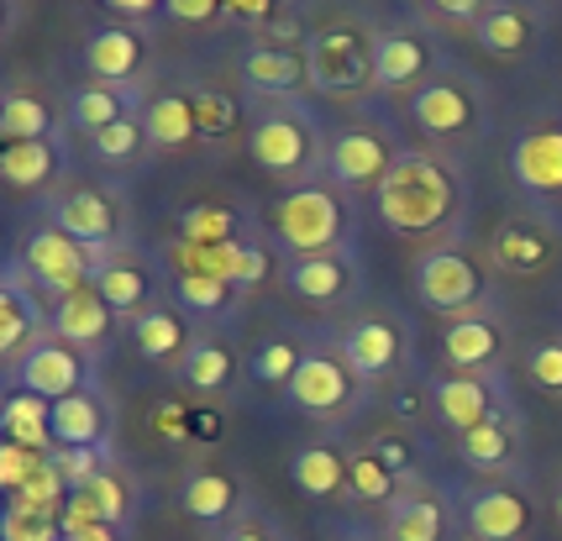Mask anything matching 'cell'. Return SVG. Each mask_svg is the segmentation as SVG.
<instances>
[{"mask_svg": "<svg viewBox=\"0 0 562 541\" xmlns=\"http://www.w3.org/2000/svg\"><path fill=\"white\" fill-rule=\"evenodd\" d=\"M48 126L53 111L37 95H26V90L5 95V105H0V137L5 143H37V137H48Z\"/></svg>", "mask_w": 562, "mask_h": 541, "instance_id": "obj_34", "label": "cell"}, {"mask_svg": "<svg viewBox=\"0 0 562 541\" xmlns=\"http://www.w3.org/2000/svg\"><path fill=\"white\" fill-rule=\"evenodd\" d=\"M58 520H64V537H74V531H90V526H100L105 516L95 510V499H90V494L74 489V494H69V505H64V516H58Z\"/></svg>", "mask_w": 562, "mask_h": 541, "instance_id": "obj_53", "label": "cell"}, {"mask_svg": "<svg viewBox=\"0 0 562 541\" xmlns=\"http://www.w3.org/2000/svg\"><path fill=\"white\" fill-rule=\"evenodd\" d=\"M53 226L69 232L74 243H85L100 258V269L111 263V247H116V205L100 195V190H69V195L53 205Z\"/></svg>", "mask_w": 562, "mask_h": 541, "instance_id": "obj_10", "label": "cell"}, {"mask_svg": "<svg viewBox=\"0 0 562 541\" xmlns=\"http://www.w3.org/2000/svg\"><path fill=\"white\" fill-rule=\"evenodd\" d=\"M373 43L363 26H326L311 37L305 48V64H311V90L321 95H358L363 84H373Z\"/></svg>", "mask_w": 562, "mask_h": 541, "instance_id": "obj_3", "label": "cell"}, {"mask_svg": "<svg viewBox=\"0 0 562 541\" xmlns=\"http://www.w3.org/2000/svg\"><path fill=\"white\" fill-rule=\"evenodd\" d=\"M326 169H331V179H337L342 190H379L394 169V153L373 126H352V132H342V137L331 143Z\"/></svg>", "mask_w": 562, "mask_h": 541, "instance_id": "obj_8", "label": "cell"}, {"mask_svg": "<svg viewBox=\"0 0 562 541\" xmlns=\"http://www.w3.org/2000/svg\"><path fill=\"white\" fill-rule=\"evenodd\" d=\"M526 369H531V384H537V390L562 394V342H541Z\"/></svg>", "mask_w": 562, "mask_h": 541, "instance_id": "obj_49", "label": "cell"}, {"mask_svg": "<svg viewBox=\"0 0 562 541\" xmlns=\"http://www.w3.org/2000/svg\"><path fill=\"white\" fill-rule=\"evenodd\" d=\"M420 5H426V0H420Z\"/></svg>", "mask_w": 562, "mask_h": 541, "instance_id": "obj_64", "label": "cell"}, {"mask_svg": "<svg viewBox=\"0 0 562 541\" xmlns=\"http://www.w3.org/2000/svg\"><path fill=\"white\" fill-rule=\"evenodd\" d=\"M232 373H237V358H232V347H221V342H200L195 352L184 358V384L200 394L226 390Z\"/></svg>", "mask_w": 562, "mask_h": 541, "instance_id": "obj_36", "label": "cell"}, {"mask_svg": "<svg viewBox=\"0 0 562 541\" xmlns=\"http://www.w3.org/2000/svg\"><path fill=\"white\" fill-rule=\"evenodd\" d=\"M247 148H252V164L263 173L300 179V173L311 169V158H316V126L305 122V116H269V122L252 126Z\"/></svg>", "mask_w": 562, "mask_h": 541, "instance_id": "obj_6", "label": "cell"}, {"mask_svg": "<svg viewBox=\"0 0 562 541\" xmlns=\"http://www.w3.org/2000/svg\"><path fill=\"white\" fill-rule=\"evenodd\" d=\"M490 258H494V269L499 273H520V279H531V273L552 269L558 243H552V237H547V226H537V222H505L490 237Z\"/></svg>", "mask_w": 562, "mask_h": 541, "instance_id": "obj_15", "label": "cell"}, {"mask_svg": "<svg viewBox=\"0 0 562 541\" xmlns=\"http://www.w3.org/2000/svg\"><path fill=\"white\" fill-rule=\"evenodd\" d=\"M53 173H58V148H53V137L5 143V148H0V179H5L11 190H43Z\"/></svg>", "mask_w": 562, "mask_h": 541, "instance_id": "obj_29", "label": "cell"}, {"mask_svg": "<svg viewBox=\"0 0 562 541\" xmlns=\"http://www.w3.org/2000/svg\"><path fill=\"white\" fill-rule=\"evenodd\" d=\"M153 426H158V437H169V442H190V437H195V416H190L184 405H158Z\"/></svg>", "mask_w": 562, "mask_h": 541, "instance_id": "obj_54", "label": "cell"}, {"mask_svg": "<svg viewBox=\"0 0 562 541\" xmlns=\"http://www.w3.org/2000/svg\"><path fill=\"white\" fill-rule=\"evenodd\" d=\"M100 437H105V410L90 390L53 399V442L58 447H100Z\"/></svg>", "mask_w": 562, "mask_h": 541, "instance_id": "obj_25", "label": "cell"}, {"mask_svg": "<svg viewBox=\"0 0 562 541\" xmlns=\"http://www.w3.org/2000/svg\"><path fill=\"white\" fill-rule=\"evenodd\" d=\"M290 478H294V489H305L311 499H326V494H337L342 484H352V463H347L337 447H305V452H294Z\"/></svg>", "mask_w": 562, "mask_h": 541, "instance_id": "obj_30", "label": "cell"}, {"mask_svg": "<svg viewBox=\"0 0 562 541\" xmlns=\"http://www.w3.org/2000/svg\"><path fill=\"white\" fill-rule=\"evenodd\" d=\"M22 273L32 279V290H37V295H48L53 305H58L64 295L85 290V284H95L100 258L85 243H74L69 232L43 226V232H32L26 247H22Z\"/></svg>", "mask_w": 562, "mask_h": 541, "instance_id": "obj_4", "label": "cell"}, {"mask_svg": "<svg viewBox=\"0 0 562 541\" xmlns=\"http://www.w3.org/2000/svg\"><path fill=\"white\" fill-rule=\"evenodd\" d=\"M300 363H305V358H300V347L294 342H269L258 358H252V373H258L263 384H290Z\"/></svg>", "mask_w": 562, "mask_h": 541, "instance_id": "obj_46", "label": "cell"}, {"mask_svg": "<svg viewBox=\"0 0 562 541\" xmlns=\"http://www.w3.org/2000/svg\"><path fill=\"white\" fill-rule=\"evenodd\" d=\"M526 520H531L526 516V499L510 489H490L468 505V526H473L479 541H515L526 531Z\"/></svg>", "mask_w": 562, "mask_h": 541, "instance_id": "obj_23", "label": "cell"}, {"mask_svg": "<svg viewBox=\"0 0 562 541\" xmlns=\"http://www.w3.org/2000/svg\"><path fill=\"white\" fill-rule=\"evenodd\" d=\"M195 100V126H200V137L205 143H226L237 126H243V105L226 95V90H200Z\"/></svg>", "mask_w": 562, "mask_h": 541, "instance_id": "obj_37", "label": "cell"}, {"mask_svg": "<svg viewBox=\"0 0 562 541\" xmlns=\"http://www.w3.org/2000/svg\"><path fill=\"white\" fill-rule=\"evenodd\" d=\"M426 64H431L426 43L411 37V32H384L373 43V84L379 90H411V84H420Z\"/></svg>", "mask_w": 562, "mask_h": 541, "instance_id": "obj_19", "label": "cell"}, {"mask_svg": "<svg viewBox=\"0 0 562 541\" xmlns=\"http://www.w3.org/2000/svg\"><path fill=\"white\" fill-rule=\"evenodd\" d=\"M426 5H431V11H441V16H452V22H473V26L494 11L490 0H426Z\"/></svg>", "mask_w": 562, "mask_h": 541, "instance_id": "obj_56", "label": "cell"}, {"mask_svg": "<svg viewBox=\"0 0 562 541\" xmlns=\"http://www.w3.org/2000/svg\"><path fill=\"white\" fill-rule=\"evenodd\" d=\"M53 467L64 473V484H69V489H85L90 478H100V473H105V463H100V447H58V452H53Z\"/></svg>", "mask_w": 562, "mask_h": 541, "instance_id": "obj_45", "label": "cell"}, {"mask_svg": "<svg viewBox=\"0 0 562 541\" xmlns=\"http://www.w3.org/2000/svg\"><path fill=\"white\" fill-rule=\"evenodd\" d=\"M111 5H116L122 16H147V11H158L164 0H111Z\"/></svg>", "mask_w": 562, "mask_h": 541, "instance_id": "obj_59", "label": "cell"}, {"mask_svg": "<svg viewBox=\"0 0 562 541\" xmlns=\"http://www.w3.org/2000/svg\"><path fill=\"white\" fill-rule=\"evenodd\" d=\"M273 237L290 247L294 258H321V252H337L347 232V205L337 200L331 184H294L290 195L273 200L269 211Z\"/></svg>", "mask_w": 562, "mask_h": 541, "instance_id": "obj_2", "label": "cell"}, {"mask_svg": "<svg viewBox=\"0 0 562 541\" xmlns=\"http://www.w3.org/2000/svg\"><path fill=\"white\" fill-rule=\"evenodd\" d=\"M373 458L390 467V473H405V467H411V442H405V437H379Z\"/></svg>", "mask_w": 562, "mask_h": 541, "instance_id": "obj_57", "label": "cell"}, {"mask_svg": "<svg viewBox=\"0 0 562 541\" xmlns=\"http://www.w3.org/2000/svg\"><path fill=\"white\" fill-rule=\"evenodd\" d=\"M143 126H147V143L153 148H190L200 137L195 126V100L190 95H158L153 105L143 111Z\"/></svg>", "mask_w": 562, "mask_h": 541, "instance_id": "obj_27", "label": "cell"}, {"mask_svg": "<svg viewBox=\"0 0 562 541\" xmlns=\"http://www.w3.org/2000/svg\"><path fill=\"white\" fill-rule=\"evenodd\" d=\"M179 273H211V279H226L232 290L237 284H263L269 279V258H263V247L243 243V237H232V243H216V247H195V243H173L169 252Z\"/></svg>", "mask_w": 562, "mask_h": 541, "instance_id": "obj_7", "label": "cell"}, {"mask_svg": "<svg viewBox=\"0 0 562 541\" xmlns=\"http://www.w3.org/2000/svg\"><path fill=\"white\" fill-rule=\"evenodd\" d=\"M143 32L132 26H105L85 43V69L100 79V84H132L137 69H143Z\"/></svg>", "mask_w": 562, "mask_h": 541, "instance_id": "obj_17", "label": "cell"}, {"mask_svg": "<svg viewBox=\"0 0 562 541\" xmlns=\"http://www.w3.org/2000/svg\"><path fill=\"white\" fill-rule=\"evenodd\" d=\"M437 410L447 426H458V437L473 431V426H484L494 420V394L484 379H473V373H452V379H441L437 384Z\"/></svg>", "mask_w": 562, "mask_h": 541, "instance_id": "obj_20", "label": "cell"}, {"mask_svg": "<svg viewBox=\"0 0 562 541\" xmlns=\"http://www.w3.org/2000/svg\"><path fill=\"white\" fill-rule=\"evenodd\" d=\"M53 337L69 347H105V337L116 331V311L105 305V295H100L95 284H85V290H74V295H64L58 305H53Z\"/></svg>", "mask_w": 562, "mask_h": 541, "instance_id": "obj_14", "label": "cell"}, {"mask_svg": "<svg viewBox=\"0 0 562 541\" xmlns=\"http://www.w3.org/2000/svg\"><path fill=\"white\" fill-rule=\"evenodd\" d=\"M416 295L426 311L463 320L484 305V269L468 258L463 247H437L416 263Z\"/></svg>", "mask_w": 562, "mask_h": 541, "instance_id": "obj_5", "label": "cell"}, {"mask_svg": "<svg viewBox=\"0 0 562 541\" xmlns=\"http://www.w3.org/2000/svg\"><path fill=\"white\" fill-rule=\"evenodd\" d=\"M132 105V90H122V84H100V79H90V84H79L69 100V116L79 132H90V137H100L105 126H116L122 116H132L126 111Z\"/></svg>", "mask_w": 562, "mask_h": 541, "instance_id": "obj_28", "label": "cell"}, {"mask_svg": "<svg viewBox=\"0 0 562 541\" xmlns=\"http://www.w3.org/2000/svg\"><path fill=\"white\" fill-rule=\"evenodd\" d=\"M463 458L473 467H499L510 458V431H505V420H484V426H473L463 431Z\"/></svg>", "mask_w": 562, "mask_h": 541, "instance_id": "obj_42", "label": "cell"}, {"mask_svg": "<svg viewBox=\"0 0 562 541\" xmlns=\"http://www.w3.org/2000/svg\"><path fill=\"white\" fill-rule=\"evenodd\" d=\"M510 173L531 195H562V126H531L510 148Z\"/></svg>", "mask_w": 562, "mask_h": 541, "instance_id": "obj_12", "label": "cell"}, {"mask_svg": "<svg viewBox=\"0 0 562 541\" xmlns=\"http://www.w3.org/2000/svg\"><path fill=\"white\" fill-rule=\"evenodd\" d=\"M290 399L300 410H311V416H326V410H342L347 394H352V363L347 358H331V352H311L294 379L284 384Z\"/></svg>", "mask_w": 562, "mask_h": 541, "instance_id": "obj_13", "label": "cell"}, {"mask_svg": "<svg viewBox=\"0 0 562 541\" xmlns=\"http://www.w3.org/2000/svg\"><path fill=\"white\" fill-rule=\"evenodd\" d=\"M473 37H479V48L490 53V58H526V53L537 48V16L526 11V5H494L484 22L473 26Z\"/></svg>", "mask_w": 562, "mask_h": 541, "instance_id": "obj_18", "label": "cell"}, {"mask_svg": "<svg viewBox=\"0 0 562 541\" xmlns=\"http://www.w3.org/2000/svg\"><path fill=\"white\" fill-rule=\"evenodd\" d=\"M237 237V216L226 205H184L179 211V243H195V247H216Z\"/></svg>", "mask_w": 562, "mask_h": 541, "instance_id": "obj_35", "label": "cell"}, {"mask_svg": "<svg viewBox=\"0 0 562 541\" xmlns=\"http://www.w3.org/2000/svg\"><path fill=\"white\" fill-rule=\"evenodd\" d=\"M64 541H116V526L111 520H100V526H90V531H74V537Z\"/></svg>", "mask_w": 562, "mask_h": 541, "instance_id": "obj_58", "label": "cell"}, {"mask_svg": "<svg viewBox=\"0 0 562 541\" xmlns=\"http://www.w3.org/2000/svg\"><path fill=\"white\" fill-rule=\"evenodd\" d=\"M390 541H441V505L437 499H411L405 510H394Z\"/></svg>", "mask_w": 562, "mask_h": 541, "instance_id": "obj_41", "label": "cell"}, {"mask_svg": "<svg viewBox=\"0 0 562 541\" xmlns=\"http://www.w3.org/2000/svg\"><path fill=\"white\" fill-rule=\"evenodd\" d=\"M132 342H137V352L143 358H158V363H169V358H179L184 352V320L173 316L169 305H147L143 316L132 320Z\"/></svg>", "mask_w": 562, "mask_h": 541, "instance_id": "obj_32", "label": "cell"}, {"mask_svg": "<svg viewBox=\"0 0 562 541\" xmlns=\"http://www.w3.org/2000/svg\"><path fill=\"white\" fill-rule=\"evenodd\" d=\"M0 541H64V520L48 510H26L11 499V510L0 520Z\"/></svg>", "mask_w": 562, "mask_h": 541, "instance_id": "obj_40", "label": "cell"}, {"mask_svg": "<svg viewBox=\"0 0 562 541\" xmlns=\"http://www.w3.org/2000/svg\"><path fill=\"white\" fill-rule=\"evenodd\" d=\"M284 5H294V0H284Z\"/></svg>", "mask_w": 562, "mask_h": 541, "instance_id": "obj_63", "label": "cell"}, {"mask_svg": "<svg viewBox=\"0 0 562 541\" xmlns=\"http://www.w3.org/2000/svg\"><path fill=\"white\" fill-rule=\"evenodd\" d=\"M95 143V158H105V164H126V158H137L147 143V126L137 122V116H122L116 126H105L100 137H90Z\"/></svg>", "mask_w": 562, "mask_h": 541, "instance_id": "obj_44", "label": "cell"}, {"mask_svg": "<svg viewBox=\"0 0 562 541\" xmlns=\"http://www.w3.org/2000/svg\"><path fill=\"white\" fill-rule=\"evenodd\" d=\"M284 284H290L300 300H311V305H331V300L347 295V269L337 252H321V258H294L290 273H284Z\"/></svg>", "mask_w": 562, "mask_h": 541, "instance_id": "obj_31", "label": "cell"}, {"mask_svg": "<svg viewBox=\"0 0 562 541\" xmlns=\"http://www.w3.org/2000/svg\"><path fill=\"white\" fill-rule=\"evenodd\" d=\"M411 116H416V126L431 132V137H463L468 126H473V100H468V90L458 79H431V84L416 90Z\"/></svg>", "mask_w": 562, "mask_h": 541, "instance_id": "obj_16", "label": "cell"}, {"mask_svg": "<svg viewBox=\"0 0 562 541\" xmlns=\"http://www.w3.org/2000/svg\"><path fill=\"white\" fill-rule=\"evenodd\" d=\"M458 200H463V190H458V179H452V169L441 158L400 153L390 179L379 184V216H384L390 232L420 237V232H437V226L452 222Z\"/></svg>", "mask_w": 562, "mask_h": 541, "instance_id": "obj_1", "label": "cell"}, {"mask_svg": "<svg viewBox=\"0 0 562 541\" xmlns=\"http://www.w3.org/2000/svg\"><path fill=\"white\" fill-rule=\"evenodd\" d=\"M558 516H562V489H558Z\"/></svg>", "mask_w": 562, "mask_h": 541, "instance_id": "obj_62", "label": "cell"}, {"mask_svg": "<svg viewBox=\"0 0 562 541\" xmlns=\"http://www.w3.org/2000/svg\"><path fill=\"white\" fill-rule=\"evenodd\" d=\"M263 48H284V53L311 48V43H305V22H300V11H279V16L263 26Z\"/></svg>", "mask_w": 562, "mask_h": 541, "instance_id": "obj_50", "label": "cell"}, {"mask_svg": "<svg viewBox=\"0 0 562 541\" xmlns=\"http://www.w3.org/2000/svg\"><path fill=\"white\" fill-rule=\"evenodd\" d=\"M69 484H64V473L53 467V458L32 478H26V489L22 494H11L16 505H26V510H48V516H64V505H69Z\"/></svg>", "mask_w": 562, "mask_h": 541, "instance_id": "obj_39", "label": "cell"}, {"mask_svg": "<svg viewBox=\"0 0 562 541\" xmlns=\"http://www.w3.org/2000/svg\"><path fill=\"white\" fill-rule=\"evenodd\" d=\"M232 541H263V537H258V531H237V537H232Z\"/></svg>", "mask_w": 562, "mask_h": 541, "instance_id": "obj_61", "label": "cell"}, {"mask_svg": "<svg viewBox=\"0 0 562 541\" xmlns=\"http://www.w3.org/2000/svg\"><path fill=\"white\" fill-rule=\"evenodd\" d=\"M243 79L263 95H290L300 84H311V64L305 53H284V48H258L243 58Z\"/></svg>", "mask_w": 562, "mask_h": 541, "instance_id": "obj_22", "label": "cell"}, {"mask_svg": "<svg viewBox=\"0 0 562 541\" xmlns=\"http://www.w3.org/2000/svg\"><path fill=\"white\" fill-rule=\"evenodd\" d=\"M352 489L363 494V499H390L394 494V473L373 452H363V458H352Z\"/></svg>", "mask_w": 562, "mask_h": 541, "instance_id": "obj_48", "label": "cell"}, {"mask_svg": "<svg viewBox=\"0 0 562 541\" xmlns=\"http://www.w3.org/2000/svg\"><path fill=\"white\" fill-rule=\"evenodd\" d=\"M37 342H43V300H32V279L22 263H11L0 284V358L22 363Z\"/></svg>", "mask_w": 562, "mask_h": 541, "instance_id": "obj_9", "label": "cell"}, {"mask_svg": "<svg viewBox=\"0 0 562 541\" xmlns=\"http://www.w3.org/2000/svg\"><path fill=\"white\" fill-rule=\"evenodd\" d=\"M164 5H169V16L173 22H211V16H221V11H226V0H164Z\"/></svg>", "mask_w": 562, "mask_h": 541, "instance_id": "obj_55", "label": "cell"}, {"mask_svg": "<svg viewBox=\"0 0 562 541\" xmlns=\"http://www.w3.org/2000/svg\"><path fill=\"white\" fill-rule=\"evenodd\" d=\"M43 463H48L43 452H32V447L5 442V447H0V484H5L11 494H22V489H26V478H32V473H37Z\"/></svg>", "mask_w": 562, "mask_h": 541, "instance_id": "obj_47", "label": "cell"}, {"mask_svg": "<svg viewBox=\"0 0 562 541\" xmlns=\"http://www.w3.org/2000/svg\"><path fill=\"white\" fill-rule=\"evenodd\" d=\"M195 437H211V442H216V437H221V420L205 416V410H195Z\"/></svg>", "mask_w": 562, "mask_h": 541, "instance_id": "obj_60", "label": "cell"}, {"mask_svg": "<svg viewBox=\"0 0 562 541\" xmlns=\"http://www.w3.org/2000/svg\"><path fill=\"white\" fill-rule=\"evenodd\" d=\"M342 358L352 363V373L379 379V373H390L394 363H400V331H394L390 320H358V326L347 331Z\"/></svg>", "mask_w": 562, "mask_h": 541, "instance_id": "obj_21", "label": "cell"}, {"mask_svg": "<svg viewBox=\"0 0 562 541\" xmlns=\"http://www.w3.org/2000/svg\"><path fill=\"white\" fill-rule=\"evenodd\" d=\"M0 420H5V442L32 447V452H48V442H53V399H43V394H32V390H16L11 399H5Z\"/></svg>", "mask_w": 562, "mask_h": 541, "instance_id": "obj_24", "label": "cell"}, {"mask_svg": "<svg viewBox=\"0 0 562 541\" xmlns=\"http://www.w3.org/2000/svg\"><path fill=\"white\" fill-rule=\"evenodd\" d=\"M95 290L105 295V305L116 311V316H143L147 311V273L137 263H126V258H111L105 269L95 273Z\"/></svg>", "mask_w": 562, "mask_h": 541, "instance_id": "obj_33", "label": "cell"}, {"mask_svg": "<svg viewBox=\"0 0 562 541\" xmlns=\"http://www.w3.org/2000/svg\"><path fill=\"white\" fill-rule=\"evenodd\" d=\"M279 11H284V0H226V11H221V16H226V22H237V26H258V32H263Z\"/></svg>", "mask_w": 562, "mask_h": 541, "instance_id": "obj_51", "label": "cell"}, {"mask_svg": "<svg viewBox=\"0 0 562 541\" xmlns=\"http://www.w3.org/2000/svg\"><path fill=\"white\" fill-rule=\"evenodd\" d=\"M232 499H237V484H232L226 473H195V478L184 484V510L195 520H221L232 510Z\"/></svg>", "mask_w": 562, "mask_h": 541, "instance_id": "obj_38", "label": "cell"}, {"mask_svg": "<svg viewBox=\"0 0 562 541\" xmlns=\"http://www.w3.org/2000/svg\"><path fill=\"white\" fill-rule=\"evenodd\" d=\"M441 352L458 363L463 373L473 369H490L494 358H499V326L484 316H463L447 326V337H441Z\"/></svg>", "mask_w": 562, "mask_h": 541, "instance_id": "obj_26", "label": "cell"}, {"mask_svg": "<svg viewBox=\"0 0 562 541\" xmlns=\"http://www.w3.org/2000/svg\"><path fill=\"white\" fill-rule=\"evenodd\" d=\"M16 384L43 399H69L85 390V352L69 342H37L16 363Z\"/></svg>", "mask_w": 562, "mask_h": 541, "instance_id": "obj_11", "label": "cell"}, {"mask_svg": "<svg viewBox=\"0 0 562 541\" xmlns=\"http://www.w3.org/2000/svg\"><path fill=\"white\" fill-rule=\"evenodd\" d=\"M85 494L95 499V510H100L105 520H111V526H116V520L126 516V489L116 484V478H111V473H100V478H90V484H85Z\"/></svg>", "mask_w": 562, "mask_h": 541, "instance_id": "obj_52", "label": "cell"}, {"mask_svg": "<svg viewBox=\"0 0 562 541\" xmlns=\"http://www.w3.org/2000/svg\"><path fill=\"white\" fill-rule=\"evenodd\" d=\"M173 300L184 305V311H226V300H232V284L226 279H211V273H179V284H173Z\"/></svg>", "mask_w": 562, "mask_h": 541, "instance_id": "obj_43", "label": "cell"}]
</instances>
